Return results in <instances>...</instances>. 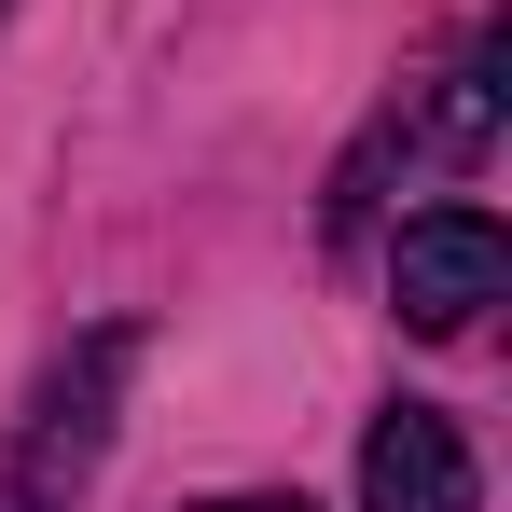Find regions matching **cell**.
<instances>
[{
  "instance_id": "obj_1",
  "label": "cell",
  "mask_w": 512,
  "mask_h": 512,
  "mask_svg": "<svg viewBox=\"0 0 512 512\" xmlns=\"http://www.w3.org/2000/svg\"><path fill=\"white\" fill-rule=\"evenodd\" d=\"M125 360H139V333L111 319V333H84L56 374H42V402H28V429H14V471H0V512H70L97 471V443H111V388H125Z\"/></svg>"
},
{
  "instance_id": "obj_2",
  "label": "cell",
  "mask_w": 512,
  "mask_h": 512,
  "mask_svg": "<svg viewBox=\"0 0 512 512\" xmlns=\"http://www.w3.org/2000/svg\"><path fill=\"white\" fill-rule=\"evenodd\" d=\"M499 291H512V236L485 222V208H416V222H402V250H388V305H402V333L457 346V333H485Z\"/></svg>"
},
{
  "instance_id": "obj_3",
  "label": "cell",
  "mask_w": 512,
  "mask_h": 512,
  "mask_svg": "<svg viewBox=\"0 0 512 512\" xmlns=\"http://www.w3.org/2000/svg\"><path fill=\"white\" fill-rule=\"evenodd\" d=\"M360 512H485V471L443 402H388L360 443Z\"/></svg>"
},
{
  "instance_id": "obj_4",
  "label": "cell",
  "mask_w": 512,
  "mask_h": 512,
  "mask_svg": "<svg viewBox=\"0 0 512 512\" xmlns=\"http://www.w3.org/2000/svg\"><path fill=\"white\" fill-rule=\"evenodd\" d=\"M499 84H512V28H485V42L443 70V97H429V153H457V167H471V153L499 139Z\"/></svg>"
},
{
  "instance_id": "obj_5",
  "label": "cell",
  "mask_w": 512,
  "mask_h": 512,
  "mask_svg": "<svg viewBox=\"0 0 512 512\" xmlns=\"http://www.w3.org/2000/svg\"><path fill=\"white\" fill-rule=\"evenodd\" d=\"M208 512H305V499H208Z\"/></svg>"
}]
</instances>
